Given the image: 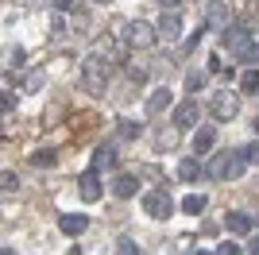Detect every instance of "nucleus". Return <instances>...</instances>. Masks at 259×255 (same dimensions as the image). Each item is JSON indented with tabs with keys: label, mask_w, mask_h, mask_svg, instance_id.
Listing matches in <instances>:
<instances>
[{
	"label": "nucleus",
	"mask_w": 259,
	"mask_h": 255,
	"mask_svg": "<svg viewBox=\"0 0 259 255\" xmlns=\"http://www.w3.org/2000/svg\"><path fill=\"white\" fill-rule=\"evenodd\" d=\"M209 112H213L217 120H232V116L240 112L236 93H232V89H221V93H213V97H209Z\"/></svg>",
	"instance_id": "obj_6"
},
{
	"label": "nucleus",
	"mask_w": 259,
	"mask_h": 255,
	"mask_svg": "<svg viewBox=\"0 0 259 255\" xmlns=\"http://www.w3.org/2000/svg\"><path fill=\"white\" fill-rule=\"evenodd\" d=\"M0 255H16V251H12V247H4V251H0Z\"/></svg>",
	"instance_id": "obj_36"
},
{
	"label": "nucleus",
	"mask_w": 259,
	"mask_h": 255,
	"mask_svg": "<svg viewBox=\"0 0 259 255\" xmlns=\"http://www.w3.org/2000/svg\"><path fill=\"white\" fill-rule=\"evenodd\" d=\"M0 108H4V116L16 108V93H12V89H4V93H0Z\"/></svg>",
	"instance_id": "obj_26"
},
{
	"label": "nucleus",
	"mask_w": 259,
	"mask_h": 255,
	"mask_svg": "<svg viewBox=\"0 0 259 255\" xmlns=\"http://www.w3.org/2000/svg\"><path fill=\"white\" fill-rule=\"evenodd\" d=\"M155 4H162V8H166V12H174V8H178V4H182V0H155Z\"/></svg>",
	"instance_id": "obj_33"
},
{
	"label": "nucleus",
	"mask_w": 259,
	"mask_h": 255,
	"mask_svg": "<svg viewBox=\"0 0 259 255\" xmlns=\"http://www.w3.org/2000/svg\"><path fill=\"white\" fill-rule=\"evenodd\" d=\"M186 255H213V251H186Z\"/></svg>",
	"instance_id": "obj_35"
},
{
	"label": "nucleus",
	"mask_w": 259,
	"mask_h": 255,
	"mask_svg": "<svg viewBox=\"0 0 259 255\" xmlns=\"http://www.w3.org/2000/svg\"><path fill=\"white\" fill-rule=\"evenodd\" d=\"M225 224H228V232H232V236H248L251 232V217H248V212H240V209L228 212Z\"/></svg>",
	"instance_id": "obj_12"
},
{
	"label": "nucleus",
	"mask_w": 259,
	"mask_h": 255,
	"mask_svg": "<svg viewBox=\"0 0 259 255\" xmlns=\"http://www.w3.org/2000/svg\"><path fill=\"white\" fill-rule=\"evenodd\" d=\"M112 193H116V197H136V193H140V178H136V174L112 178Z\"/></svg>",
	"instance_id": "obj_11"
},
{
	"label": "nucleus",
	"mask_w": 259,
	"mask_h": 255,
	"mask_svg": "<svg viewBox=\"0 0 259 255\" xmlns=\"http://www.w3.org/2000/svg\"><path fill=\"white\" fill-rule=\"evenodd\" d=\"M225 20H228V8H225V4H217V0H209L205 23H209V27H217V23H225Z\"/></svg>",
	"instance_id": "obj_19"
},
{
	"label": "nucleus",
	"mask_w": 259,
	"mask_h": 255,
	"mask_svg": "<svg viewBox=\"0 0 259 255\" xmlns=\"http://www.w3.org/2000/svg\"><path fill=\"white\" fill-rule=\"evenodd\" d=\"M244 170H248V159H244V147H236V151H225V155H217L209 162V178L236 182V178H244Z\"/></svg>",
	"instance_id": "obj_1"
},
{
	"label": "nucleus",
	"mask_w": 259,
	"mask_h": 255,
	"mask_svg": "<svg viewBox=\"0 0 259 255\" xmlns=\"http://www.w3.org/2000/svg\"><path fill=\"white\" fill-rule=\"evenodd\" d=\"M213 255H244V247H240V244H232V240H225V244L217 247Z\"/></svg>",
	"instance_id": "obj_25"
},
{
	"label": "nucleus",
	"mask_w": 259,
	"mask_h": 255,
	"mask_svg": "<svg viewBox=\"0 0 259 255\" xmlns=\"http://www.w3.org/2000/svg\"><path fill=\"white\" fill-rule=\"evenodd\" d=\"M23 58H27V54H23V47H12V51H8V62H12V66H20Z\"/></svg>",
	"instance_id": "obj_29"
},
{
	"label": "nucleus",
	"mask_w": 259,
	"mask_h": 255,
	"mask_svg": "<svg viewBox=\"0 0 259 255\" xmlns=\"http://www.w3.org/2000/svg\"><path fill=\"white\" fill-rule=\"evenodd\" d=\"M221 42H225V51H232L236 58L251 51V31L244 23H225V31H221Z\"/></svg>",
	"instance_id": "obj_4"
},
{
	"label": "nucleus",
	"mask_w": 259,
	"mask_h": 255,
	"mask_svg": "<svg viewBox=\"0 0 259 255\" xmlns=\"http://www.w3.org/2000/svg\"><path fill=\"white\" fill-rule=\"evenodd\" d=\"M31 162H35V166H54V162H58V151H54V147H39L31 155Z\"/></svg>",
	"instance_id": "obj_20"
},
{
	"label": "nucleus",
	"mask_w": 259,
	"mask_h": 255,
	"mask_svg": "<svg viewBox=\"0 0 259 255\" xmlns=\"http://www.w3.org/2000/svg\"><path fill=\"white\" fill-rule=\"evenodd\" d=\"M159 39H166V42H174L178 35H182V16L178 12H162V20H159Z\"/></svg>",
	"instance_id": "obj_8"
},
{
	"label": "nucleus",
	"mask_w": 259,
	"mask_h": 255,
	"mask_svg": "<svg viewBox=\"0 0 259 255\" xmlns=\"http://www.w3.org/2000/svg\"><path fill=\"white\" fill-rule=\"evenodd\" d=\"M116 132H120V139H136L140 136V124L136 120H116Z\"/></svg>",
	"instance_id": "obj_22"
},
{
	"label": "nucleus",
	"mask_w": 259,
	"mask_h": 255,
	"mask_svg": "<svg viewBox=\"0 0 259 255\" xmlns=\"http://www.w3.org/2000/svg\"><path fill=\"white\" fill-rule=\"evenodd\" d=\"M81 89L85 93H105L108 89V66H105V58L101 54H89L85 62H81Z\"/></svg>",
	"instance_id": "obj_2"
},
{
	"label": "nucleus",
	"mask_w": 259,
	"mask_h": 255,
	"mask_svg": "<svg viewBox=\"0 0 259 255\" xmlns=\"http://www.w3.org/2000/svg\"><path fill=\"white\" fill-rule=\"evenodd\" d=\"M182 212H190V217L205 212V193H186L182 197Z\"/></svg>",
	"instance_id": "obj_18"
},
{
	"label": "nucleus",
	"mask_w": 259,
	"mask_h": 255,
	"mask_svg": "<svg viewBox=\"0 0 259 255\" xmlns=\"http://www.w3.org/2000/svg\"><path fill=\"white\" fill-rule=\"evenodd\" d=\"M143 212H147L151 221H170V212H174L170 193L166 190H147L143 193Z\"/></svg>",
	"instance_id": "obj_5"
},
{
	"label": "nucleus",
	"mask_w": 259,
	"mask_h": 255,
	"mask_svg": "<svg viewBox=\"0 0 259 255\" xmlns=\"http://www.w3.org/2000/svg\"><path fill=\"white\" fill-rule=\"evenodd\" d=\"M93 4H108V0H93Z\"/></svg>",
	"instance_id": "obj_37"
},
{
	"label": "nucleus",
	"mask_w": 259,
	"mask_h": 255,
	"mask_svg": "<svg viewBox=\"0 0 259 255\" xmlns=\"http://www.w3.org/2000/svg\"><path fill=\"white\" fill-rule=\"evenodd\" d=\"M244 159H248V166H251V162H255V166H259V139H255V143H248V147H244Z\"/></svg>",
	"instance_id": "obj_27"
},
{
	"label": "nucleus",
	"mask_w": 259,
	"mask_h": 255,
	"mask_svg": "<svg viewBox=\"0 0 259 255\" xmlns=\"http://www.w3.org/2000/svg\"><path fill=\"white\" fill-rule=\"evenodd\" d=\"M209 85V70H190L186 74V93H197V89H205Z\"/></svg>",
	"instance_id": "obj_17"
},
{
	"label": "nucleus",
	"mask_w": 259,
	"mask_h": 255,
	"mask_svg": "<svg viewBox=\"0 0 259 255\" xmlns=\"http://www.w3.org/2000/svg\"><path fill=\"white\" fill-rule=\"evenodd\" d=\"M197 120H201V105L194 97H186L182 105L174 108V128H197Z\"/></svg>",
	"instance_id": "obj_7"
},
{
	"label": "nucleus",
	"mask_w": 259,
	"mask_h": 255,
	"mask_svg": "<svg viewBox=\"0 0 259 255\" xmlns=\"http://www.w3.org/2000/svg\"><path fill=\"white\" fill-rule=\"evenodd\" d=\"M58 228H62L66 236H81L89 228V217H81V212H66V217H58Z\"/></svg>",
	"instance_id": "obj_10"
},
{
	"label": "nucleus",
	"mask_w": 259,
	"mask_h": 255,
	"mask_svg": "<svg viewBox=\"0 0 259 255\" xmlns=\"http://www.w3.org/2000/svg\"><path fill=\"white\" fill-rule=\"evenodd\" d=\"M240 89L244 93H259V70H244L240 74Z\"/></svg>",
	"instance_id": "obj_21"
},
{
	"label": "nucleus",
	"mask_w": 259,
	"mask_h": 255,
	"mask_svg": "<svg viewBox=\"0 0 259 255\" xmlns=\"http://www.w3.org/2000/svg\"><path fill=\"white\" fill-rule=\"evenodd\" d=\"M178 178H182V182H197V178H201V162H197V159H182V162H178Z\"/></svg>",
	"instance_id": "obj_16"
},
{
	"label": "nucleus",
	"mask_w": 259,
	"mask_h": 255,
	"mask_svg": "<svg viewBox=\"0 0 259 255\" xmlns=\"http://www.w3.org/2000/svg\"><path fill=\"white\" fill-rule=\"evenodd\" d=\"M0 186H4V193H16L20 190V178H16L12 170H4V174H0Z\"/></svg>",
	"instance_id": "obj_24"
},
{
	"label": "nucleus",
	"mask_w": 259,
	"mask_h": 255,
	"mask_svg": "<svg viewBox=\"0 0 259 255\" xmlns=\"http://www.w3.org/2000/svg\"><path fill=\"white\" fill-rule=\"evenodd\" d=\"M251 255H259V236H255V240H251Z\"/></svg>",
	"instance_id": "obj_34"
},
{
	"label": "nucleus",
	"mask_w": 259,
	"mask_h": 255,
	"mask_svg": "<svg viewBox=\"0 0 259 255\" xmlns=\"http://www.w3.org/2000/svg\"><path fill=\"white\" fill-rule=\"evenodd\" d=\"M170 143H174V132H159V136H155V147L159 151H166Z\"/></svg>",
	"instance_id": "obj_28"
},
{
	"label": "nucleus",
	"mask_w": 259,
	"mask_h": 255,
	"mask_svg": "<svg viewBox=\"0 0 259 255\" xmlns=\"http://www.w3.org/2000/svg\"><path fill=\"white\" fill-rule=\"evenodd\" d=\"M116 255H140V244H136L132 236H120L116 240Z\"/></svg>",
	"instance_id": "obj_23"
},
{
	"label": "nucleus",
	"mask_w": 259,
	"mask_h": 255,
	"mask_svg": "<svg viewBox=\"0 0 259 255\" xmlns=\"http://www.w3.org/2000/svg\"><path fill=\"white\" fill-rule=\"evenodd\" d=\"M128 77H132V81H136V85H143V81H147V70H132Z\"/></svg>",
	"instance_id": "obj_31"
},
{
	"label": "nucleus",
	"mask_w": 259,
	"mask_h": 255,
	"mask_svg": "<svg viewBox=\"0 0 259 255\" xmlns=\"http://www.w3.org/2000/svg\"><path fill=\"white\" fill-rule=\"evenodd\" d=\"M108 166H116V147H112V143H101L97 151H93V170H108Z\"/></svg>",
	"instance_id": "obj_13"
},
{
	"label": "nucleus",
	"mask_w": 259,
	"mask_h": 255,
	"mask_svg": "<svg viewBox=\"0 0 259 255\" xmlns=\"http://www.w3.org/2000/svg\"><path fill=\"white\" fill-rule=\"evenodd\" d=\"M54 8H58V12H70V8H74V0H54Z\"/></svg>",
	"instance_id": "obj_32"
},
{
	"label": "nucleus",
	"mask_w": 259,
	"mask_h": 255,
	"mask_svg": "<svg viewBox=\"0 0 259 255\" xmlns=\"http://www.w3.org/2000/svg\"><path fill=\"white\" fill-rule=\"evenodd\" d=\"M51 31H54V35H66V20H62V12H58V16L51 20Z\"/></svg>",
	"instance_id": "obj_30"
},
{
	"label": "nucleus",
	"mask_w": 259,
	"mask_h": 255,
	"mask_svg": "<svg viewBox=\"0 0 259 255\" xmlns=\"http://www.w3.org/2000/svg\"><path fill=\"white\" fill-rule=\"evenodd\" d=\"M166 105H170V89L162 85V89H155V93L147 97V116H159V112H162Z\"/></svg>",
	"instance_id": "obj_15"
},
{
	"label": "nucleus",
	"mask_w": 259,
	"mask_h": 255,
	"mask_svg": "<svg viewBox=\"0 0 259 255\" xmlns=\"http://www.w3.org/2000/svg\"><path fill=\"white\" fill-rule=\"evenodd\" d=\"M77 193H81L85 201H101V178H97V170H85V174L77 178Z\"/></svg>",
	"instance_id": "obj_9"
},
{
	"label": "nucleus",
	"mask_w": 259,
	"mask_h": 255,
	"mask_svg": "<svg viewBox=\"0 0 259 255\" xmlns=\"http://www.w3.org/2000/svg\"><path fill=\"white\" fill-rule=\"evenodd\" d=\"M213 143H217V132H213V128H197V132H194V155L213 151Z\"/></svg>",
	"instance_id": "obj_14"
},
{
	"label": "nucleus",
	"mask_w": 259,
	"mask_h": 255,
	"mask_svg": "<svg viewBox=\"0 0 259 255\" xmlns=\"http://www.w3.org/2000/svg\"><path fill=\"white\" fill-rule=\"evenodd\" d=\"M120 31H124V35H120V39H124V47H140V51H143V47H151V42L159 39V31H155L151 23H143V20L120 23Z\"/></svg>",
	"instance_id": "obj_3"
}]
</instances>
